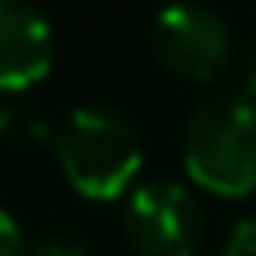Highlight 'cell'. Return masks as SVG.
Returning <instances> with one entry per match:
<instances>
[{"instance_id": "obj_1", "label": "cell", "mask_w": 256, "mask_h": 256, "mask_svg": "<svg viewBox=\"0 0 256 256\" xmlns=\"http://www.w3.org/2000/svg\"><path fill=\"white\" fill-rule=\"evenodd\" d=\"M184 168L204 192H256V96L240 88L204 96L184 128Z\"/></svg>"}, {"instance_id": "obj_2", "label": "cell", "mask_w": 256, "mask_h": 256, "mask_svg": "<svg viewBox=\"0 0 256 256\" xmlns=\"http://www.w3.org/2000/svg\"><path fill=\"white\" fill-rule=\"evenodd\" d=\"M64 180L88 200H116L140 172V136L116 108H72L52 132Z\"/></svg>"}, {"instance_id": "obj_3", "label": "cell", "mask_w": 256, "mask_h": 256, "mask_svg": "<svg viewBox=\"0 0 256 256\" xmlns=\"http://www.w3.org/2000/svg\"><path fill=\"white\" fill-rule=\"evenodd\" d=\"M152 56L172 76L208 84L224 72L232 56V36L220 12L192 4V0H176L160 8L152 20Z\"/></svg>"}, {"instance_id": "obj_4", "label": "cell", "mask_w": 256, "mask_h": 256, "mask_svg": "<svg viewBox=\"0 0 256 256\" xmlns=\"http://www.w3.org/2000/svg\"><path fill=\"white\" fill-rule=\"evenodd\" d=\"M124 232L140 256H196L204 240V212L192 188L152 180L132 188L124 204Z\"/></svg>"}, {"instance_id": "obj_5", "label": "cell", "mask_w": 256, "mask_h": 256, "mask_svg": "<svg viewBox=\"0 0 256 256\" xmlns=\"http://www.w3.org/2000/svg\"><path fill=\"white\" fill-rule=\"evenodd\" d=\"M52 24L24 0H0V92H24L52 68Z\"/></svg>"}, {"instance_id": "obj_6", "label": "cell", "mask_w": 256, "mask_h": 256, "mask_svg": "<svg viewBox=\"0 0 256 256\" xmlns=\"http://www.w3.org/2000/svg\"><path fill=\"white\" fill-rule=\"evenodd\" d=\"M220 256H256V216H244L228 228Z\"/></svg>"}, {"instance_id": "obj_7", "label": "cell", "mask_w": 256, "mask_h": 256, "mask_svg": "<svg viewBox=\"0 0 256 256\" xmlns=\"http://www.w3.org/2000/svg\"><path fill=\"white\" fill-rule=\"evenodd\" d=\"M28 252H32V256H84V240L72 236V232H48V236H40Z\"/></svg>"}, {"instance_id": "obj_8", "label": "cell", "mask_w": 256, "mask_h": 256, "mask_svg": "<svg viewBox=\"0 0 256 256\" xmlns=\"http://www.w3.org/2000/svg\"><path fill=\"white\" fill-rule=\"evenodd\" d=\"M0 256H28V240L4 208H0Z\"/></svg>"}, {"instance_id": "obj_9", "label": "cell", "mask_w": 256, "mask_h": 256, "mask_svg": "<svg viewBox=\"0 0 256 256\" xmlns=\"http://www.w3.org/2000/svg\"><path fill=\"white\" fill-rule=\"evenodd\" d=\"M236 76H240V92L256 96V36L240 48V60H236Z\"/></svg>"}]
</instances>
